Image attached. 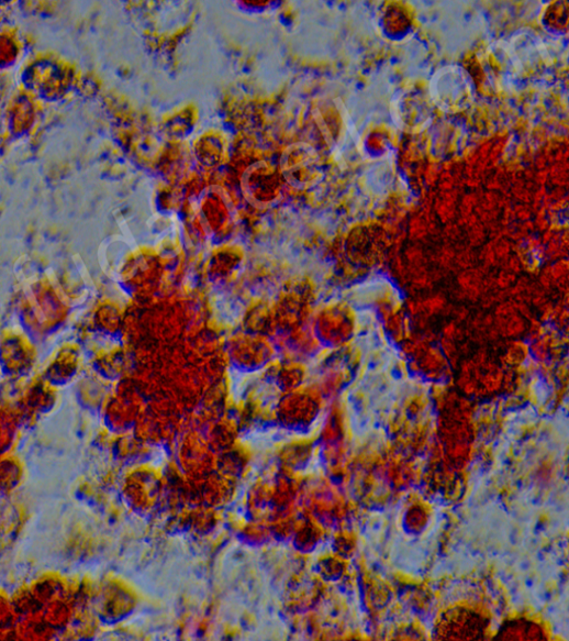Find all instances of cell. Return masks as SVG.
Listing matches in <instances>:
<instances>
[{"label":"cell","mask_w":569,"mask_h":641,"mask_svg":"<svg viewBox=\"0 0 569 641\" xmlns=\"http://www.w3.org/2000/svg\"><path fill=\"white\" fill-rule=\"evenodd\" d=\"M16 611L13 599L0 590V638L13 637Z\"/></svg>","instance_id":"7a4b0ae2"},{"label":"cell","mask_w":569,"mask_h":641,"mask_svg":"<svg viewBox=\"0 0 569 641\" xmlns=\"http://www.w3.org/2000/svg\"><path fill=\"white\" fill-rule=\"evenodd\" d=\"M21 464L7 455L0 460V491H13L22 482Z\"/></svg>","instance_id":"6da1fadb"},{"label":"cell","mask_w":569,"mask_h":641,"mask_svg":"<svg viewBox=\"0 0 569 641\" xmlns=\"http://www.w3.org/2000/svg\"><path fill=\"white\" fill-rule=\"evenodd\" d=\"M14 427L4 415H0V460L9 455L14 442Z\"/></svg>","instance_id":"3957f363"}]
</instances>
